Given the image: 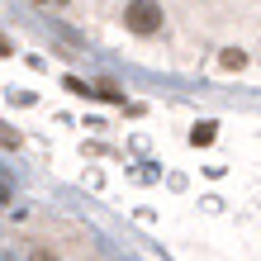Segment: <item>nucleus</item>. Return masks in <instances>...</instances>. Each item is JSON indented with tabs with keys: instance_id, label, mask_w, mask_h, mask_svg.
Instances as JSON below:
<instances>
[{
	"instance_id": "obj_1",
	"label": "nucleus",
	"mask_w": 261,
	"mask_h": 261,
	"mask_svg": "<svg viewBox=\"0 0 261 261\" xmlns=\"http://www.w3.org/2000/svg\"><path fill=\"white\" fill-rule=\"evenodd\" d=\"M124 24L133 29V34H157V29H162V5H157V0H128V5H124Z\"/></svg>"
},
{
	"instance_id": "obj_2",
	"label": "nucleus",
	"mask_w": 261,
	"mask_h": 261,
	"mask_svg": "<svg viewBox=\"0 0 261 261\" xmlns=\"http://www.w3.org/2000/svg\"><path fill=\"white\" fill-rule=\"evenodd\" d=\"M214 128H219V124H209V119H204V124H195V128H190V143H195V147H209V143H214Z\"/></svg>"
},
{
	"instance_id": "obj_3",
	"label": "nucleus",
	"mask_w": 261,
	"mask_h": 261,
	"mask_svg": "<svg viewBox=\"0 0 261 261\" xmlns=\"http://www.w3.org/2000/svg\"><path fill=\"white\" fill-rule=\"evenodd\" d=\"M242 62H247V53H238V48H228V53H223V67H228V71H238Z\"/></svg>"
},
{
	"instance_id": "obj_4",
	"label": "nucleus",
	"mask_w": 261,
	"mask_h": 261,
	"mask_svg": "<svg viewBox=\"0 0 261 261\" xmlns=\"http://www.w3.org/2000/svg\"><path fill=\"white\" fill-rule=\"evenodd\" d=\"M29 261H57V256H53V252H43V247H38L34 256H29Z\"/></svg>"
},
{
	"instance_id": "obj_5",
	"label": "nucleus",
	"mask_w": 261,
	"mask_h": 261,
	"mask_svg": "<svg viewBox=\"0 0 261 261\" xmlns=\"http://www.w3.org/2000/svg\"><path fill=\"white\" fill-rule=\"evenodd\" d=\"M10 53H14V48H10V38H5V34H0V57H10Z\"/></svg>"
},
{
	"instance_id": "obj_6",
	"label": "nucleus",
	"mask_w": 261,
	"mask_h": 261,
	"mask_svg": "<svg viewBox=\"0 0 261 261\" xmlns=\"http://www.w3.org/2000/svg\"><path fill=\"white\" fill-rule=\"evenodd\" d=\"M5 199H10V186H5V180H0V204H5Z\"/></svg>"
},
{
	"instance_id": "obj_7",
	"label": "nucleus",
	"mask_w": 261,
	"mask_h": 261,
	"mask_svg": "<svg viewBox=\"0 0 261 261\" xmlns=\"http://www.w3.org/2000/svg\"><path fill=\"white\" fill-rule=\"evenodd\" d=\"M38 5H67V0H38Z\"/></svg>"
},
{
	"instance_id": "obj_8",
	"label": "nucleus",
	"mask_w": 261,
	"mask_h": 261,
	"mask_svg": "<svg viewBox=\"0 0 261 261\" xmlns=\"http://www.w3.org/2000/svg\"><path fill=\"white\" fill-rule=\"evenodd\" d=\"M0 261H14V256H0Z\"/></svg>"
}]
</instances>
